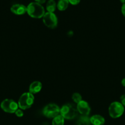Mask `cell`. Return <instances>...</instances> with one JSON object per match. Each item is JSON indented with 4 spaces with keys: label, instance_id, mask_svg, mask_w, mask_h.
Segmentation results:
<instances>
[{
    "label": "cell",
    "instance_id": "obj_1",
    "mask_svg": "<svg viewBox=\"0 0 125 125\" xmlns=\"http://www.w3.org/2000/svg\"><path fill=\"white\" fill-rule=\"evenodd\" d=\"M26 12L28 15L33 18H40L44 17L45 10L40 4L36 2H31L27 6Z\"/></svg>",
    "mask_w": 125,
    "mask_h": 125
},
{
    "label": "cell",
    "instance_id": "obj_2",
    "mask_svg": "<svg viewBox=\"0 0 125 125\" xmlns=\"http://www.w3.org/2000/svg\"><path fill=\"white\" fill-rule=\"evenodd\" d=\"M77 107L71 103H67L64 104L60 108V114L66 120H72L75 118L77 115Z\"/></svg>",
    "mask_w": 125,
    "mask_h": 125
},
{
    "label": "cell",
    "instance_id": "obj_3",
    "mask_svg": "<svg viewBox=\"0 0 125 125\" xmlns=\"http://www.w3.org/2000/svg\"><path fill=\"white\" fill-rule=\"evenodd\" d=\"M34 101V95L29 92L24 93L21 95L18 100V107L22 110H26L31 107Z\"/></svg>",
    "mask_w": 125,
    "mask_h": 125
},
{
    "label": "cell",
    "instance_id": "obj_4",
    "mask_svg": "<svg viewBox=\"0 0 125 125\" xmlns=\"http://www.w3.org/2000/svg\"><path fill=\"white\" fill-rule=\"evenodd\" d=\"M125 108L121 103L114 101L112 103L109 107V113L113 118H117L121 117L123 114Z\"/></svg>",
    "mask_w": 125,
    "mask_h": 125
},
{
    "label": "cell",
    "instance_id": "obj_5",
    "mask_svg": "<svg viewBox=\"0 0 125 125\" xmlns=\"http://www.w3.org/2000/svg\"><path fill=\"white\" fill-rule=\"evenodd\" d=\"M43 115L49 118H53L60 114V108L57 104L50 103L46 105L43 109Z\"/></svg>",
    "mask_w": 125,
    "mask_h": 125
},
{
    "label": "cell",
    "instance_id": "obj_6",
    "mask_svg": "<svg viewBox=\"0 0 125 125\" xmlns=\"http://www.w3.org/2000/svg\"><path fill=\"white\" fill-rule=\"evenodd\" d=\"M1 108L4 112L9 114H13L18 109V105L17 102L12 99H5L1 102Z\"/></svg>",
    "mask_w": 125,
    "mask_h": 125
},
{
    "label": "cell",
    "instance_id": "obj_7",
    "mask_svg": "<svg viewBox=\"0 0 125 125\" xmlns=\"http://www.w3.org/2000/svg\"><path fill=\"white\" fill-rule=\"evenodd\" d=\"M44 24L50 29H55L58 25V18L56 15L52 12H46L42 17Z\"/></svg>",
    "mask_w": 125,
    "mask_h": 125
},
{
    "label": "cell",
    "instance_id": "obj_8",
    "mask_svg": "<svg viewBox=\"0 0 125 125\" xmlns=\"http://www.w3.org/2000/svg\"><path fill=\"white\" fill-rule=\"evenodd\" d=\"M77 109L81 115L88 116L90 114L91 108L89 104L85 100H82L77 104Z\"/></svg>",
    "mask_w": 125,
    "mask_h": 125
},
{
    "label": "cell",
    "instance_id": "obj_9",
    "mask_svg": "<svg viewBox=\"0 0 125 125\" xmlns=\"http://www.w3.org/2000/svg\"><path fill=\"white\" fill-rule=\"evenodd\" d=\"M11 10L14 14L22 15L26 12L27 7L25 5L21 4H15L11 7Z\"/></svg>",
    "mask_w": 125,
    "mask_h": 125
},
{
    "label": "cell",
    "instance_id": "obj_10",
    "mask_svg": "<svg viewBox=\"0 0 125 125\" xmlns=\"http://www.w3.org/2000/svg\"><path fill=\"white\" fill-rule=\"evenodd\" d=\"M42 87V83L38 81H35L33 82L29 85V92L33 95L38 94L41 90Z\"/></svg>",
    "mask_w": 125,
    "mask_h": 125
},
{
    "label": "cell",
    "instance_id": "obj_11",
    "mask_svg": "<svg viewBox=\"0 0 125 125\" xmlns=\"http://www.w3.org/2000/svg\"><path fill=\"white\" fill-rule=\"evenodd\" d=\"M91 124L93 125H104L105 119L100 115H94L90 117Z\"/></svg>",
    "mask_w": 125,
    "mask_h": 125
},
{
    "label": "cell",
    "instance_id": "obj_12",
    "mask_svg": "<svg viewBox=\"0 0 125 125\" xmlns=\"http://www.w3.org/2000/svg\"><path fill=\"white\" fill-rule=\"evenodd\" d=\"M90 118L88 116L81 115L78 117L76 122V125H91Z\"/></svg>",
    "mask_w": 125,
    "mask_h": 125
},
{
    "label": "cell",
    "instance_id": "obj_13",
    "mask_svg": "<svg viewBox=\"0 0 125 125\" xmlns=\"http://www.w3.org/2000/svg\"><path fill=\"white\" fill-rule=\"evenodd\" d=\"M68 0H59L58 4H56V7L60 11H64L69 6Z\"/></svg>",
    "mask_w": 125,
    "mask_h": 125
},
{
    "label": "cell",
    "instance_id": "obj_14",
    "mask_svg": "<svg viewBox=\"0 0 125 125\" xmlns=\"http://www.w3.org/2000/svg\"><path fill=\"white\" fill-rule=\"evenodd\" d=\"M56 8V4L55 0H49L46 4V9L47 12L53 13Z\"/></svg>",
    "mask_w": 125,
    "mask_h": 125
},
{
    "label": "cell",
    "instance_id": "obj_15",
    "mask_svg": "<svg viewBox=\"0 0 125 125\" xmlns=\"http://www.w3.org/2000/svg\"><path fill=\"white\" fill-rule=\"evenodd\" d=\"M51 123H52V125H64V118L60 114L53 118Z\"/></svg>",
    "mask_w": 125,
    "mask_h": 125
},
{
    "label": "cell",
    "instance_id": "obj_16",
    "mask_svg": "<svg viewBox=\"0 0 125 125\" xmlns=\"http://www.w3.org/2000/svg\"><path fill=\"white\" fill-rule=\"evenodd\" d=\"M72 99L74 101V102L76 104L78 103L80 101L82 100V95L79 94V93H74L73 95H72Z\"/></svg>",
    "mask_w": 125,
    "mask_h": 125
},
{
    "label": "cell",
    "instance_id": "obj_17",
    "mask_svg": "<svg viewBox=\"0 0 125 125\" xmlns=\"http://www.w3.org/2000/svg\"><path fill=\"white\" fill-rule=\"evenodd\" d=\"M15 114L16 115V116L18 117H22L24 115V113L23 112V110L21 109H18L16 111V112H15Z\"/></svg>",
    "mask_w": 125,
    "mask_h": 125
},
{
    "label": "cell",
    "instance_id": "obj_18",
    "mask_svg": "<svg viewBox=\"0 0 125 125\" xmlns=\"http://www.w3.org/2000/svg\"><path fill=\"white\" fill-rule=\"evenodd\" d=\"M68 1L72 5H77L80 2V0H68Z\"/></svg>",
    "mask_w": 125,
    "mask_h": 125
},
{
    "label": "cell",
    "instance_id": "obj_19",
    "mask_svg": "<svg viewBox=\"0 0 125 125\" xmlns=\"http://www.w3.org/2000/svg\"><path fill=\"white\" fill-rule=\"evenodd\" d=\"M120 101H121V104L123 106H125V95H123L120 97Z\"/></svg>",
    "mask_w": 125,
    "mask_h": 125
},
{
    "label": "cell",
    "instance_id": "obj_20",
    "mask_svg": "<svg viewBox=\"0 0 125 125\" xmlns=\"http://www.w3.org/2000/svg\"><path fill=\"white\" fill-rule=\"evenodd\" d=\"M121 12H122L123 15H124V17H125V3L123 4L121 7Z\"/></svg>",
    "mask_w": 125,
    "mask_h": 125
},
{
    "label": "cell",
    "instance_id": "obj_21",
    "mask_svg": "<svg viewBox=\"0 0 125 125\" xmlns=\"http://www.w3.org/2000/svg\"><path fill=\"white\" fill-rule=\"evenodd\" d=\"M34 1H35L36 2H38V3L42 4L44 3V2L46 1V0H34Z\"/></svg>",
    "mask_w": 125,
    "mask_h": 125
},
{
    "label": "cell",
    "instance_id": "obj_22",
    "mask_svg": "<svg viewBox=\"0 0 125 125\" xmlns=\"http://www.w3.org/2000/svg\"><path fill=\"white\" fill-rule=\"evenodd\" d=\"M121 84H122L123 86L125 87V78L122 79V81H121Z\"/></svg>",
    "mask_w": 125,
    "mask_h": 125
},
{
    "label": "cell",
    "instance_id": "obj_23",
    "mask_svg": "<svg viewBox=\"0 0 125 125\" xmlns=\"http://www.w3.org/2000/svg\"><path fill=\"white\" fill-rule=\"evenodd\" d=\"M120 1H121L122 3H123V4L125 3V0H120Z\"/></svg>",
    "mask_w": 125,
    "mask_h": 125
}]
</instances>
